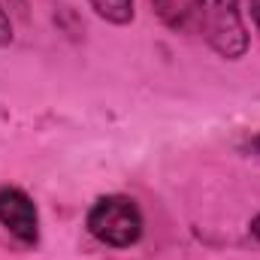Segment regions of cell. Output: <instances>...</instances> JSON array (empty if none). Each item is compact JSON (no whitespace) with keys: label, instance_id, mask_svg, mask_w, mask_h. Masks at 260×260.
Returning a JSON list of instances; mask_svg holds the SVG:
<instances>
[{"label":"cell","instance_id":"obj_1","mask_svg":"<svg viewBox=\"0 0 260 260\" xmlns=\"http://www.w3.org/2000/svg\"><path fill=\"white\" fill-rule=\"evenodd\" d=\"M88 230L115 248H127L142 233V215L127 197H100L88 212Z\"/></svg>","mask_w":260,"mask_h":260},{"label":"cell","instance_id":"obj_2","mask_svg":"<svg viewBox=\"0 0 260 260\" xmlns=\"http://www.w3.org/2000/svg\"><path fill=\"white\" fill-rule=\"evenodd\" d=\"M203 34L206 43L227 61H236L248 49V34L242 24L239 0H212L203 9Z\"/></svg>","mask_w":260,"mask_h":260},{"label":"cell","instance_id":"obj_3","mask_svg":"<svg viewBox=\"0 0 260 260\" xmlns=\"http://www.w3.org/2000/svg\"><path fill=\"white\" fill-rule=\"evenodd\" d=\"M0 224L24 245L37 242V206L18 188H0Z\"/></svg>","mask_w":260,"mask_h":260},{"label":"cell","instance_id":"obj_4","mask_svg":"<svg viewBox=\"0 0 260 260\" xmlns=\"http://www.w3.org/2000/svg\"><path fill=\"white\" fill-rule=\"evenodd\" d=\"M157 18L173 30H188L194 21H203L206 0H151Z\"/></svg>","mask_w":260,"mask_h":260},{"label":"cell","instance_id":"obj_5","mask_svg":"<svg viewBox=\"0 0 260 260\" xmlns=\"http://www.w3.org/2000/svg\"><path fill=\"white\" fill-rule=\"evenodd\" d=\"M94 12L112 24H127L133 18V0H91Z\"/></svg>","mask_w":260,"mask_h":260},{"label":"cell","instance_id":"obj_6","mask_svg":"<svg viewBox=\"0 0 260 260\" xmlns=\"http://www.w3.org/2000/svg\"><path fill=\"white\" fill-rule=\"evenodd\" d=\"M6 43H12V24H9V15L0 6V46H6Z\"/></svg>","mask_w":260,"mask_h":260},{"label":"cell","instance_id":"obj_7","mask_svg":"<svg viewBox=\"0 0 260 260\" xmlns=\"http://www.w3.org/2000/svg\"><path fill=\"white\" fill-rule=\"evenodd\" d=\"M251 18H254V24L260 30V0H251Z\"/></svg>","mask_w":260,"mask_h":260},{"label":"cell","instance_id":"obj_8","mask_svg":"<svg viewBox=\"0 0 260 260\" xmlns=\"http://www.w3.org/2000/svg\"><path fill=\"white\" fill-rule=\"evenodd\" d=\"M251 233H254V236L260 239V215L254 218V221H251Z\"/></svg>","mask_w":260,"mask_h":260}]
</instances>
